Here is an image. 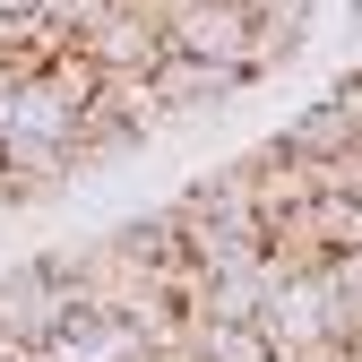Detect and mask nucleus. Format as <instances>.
<instances>
[{"mask_svg":"<svg viewBox=\"0 0 362 362\" xmlns=\"http://www.w3.org/2000/svg\"><path fill=\"white\" fill-rule=\"evenodd\" d=\"M78 328V293H69V276L52 267V250L43 259H18L9 276H0V337L9 345H61Z\"/></svg>","mask_w":362,"mask_h":362,"instance_id":"nucleus-1","label":"nucleus"},{"mask_svg":"<svg viewBox=\"0 0 362 362\" xmlns=\"http://www.w3.org/2000/svg\"><path fill=\"white\" fill-rule=\"evenodd\" d=\"M147 86H156V112H164V121H216L250 78L224 69V61H199V52H164V61L147 69Z\"/></svg>","mask_w":362,"mask_h":362,"instance_id":"nucleus-2","label":"nucleus"},{"mask_svg":"<svg viewBox=\"0 0 362 362\" xmlns=\"http://www.w3.org/2000/svg\"><path fill=\"white\" fill-rule=\"evenodd\" d=\"M164 35H173V52H199V61H224V69L250 78V35H259V18L242 9V0H181Z\"/></svg>","mask_w":362,"mask_h":362,"instance_id":"nucleus-3","label":"nucleus"},{"mask_svg":"<svg viewBox=\"0 0 362 362\" xmlns=\"http://www.w3.org/2000/svg\"><path fill=\"white\" fill-rule=\"evenodd\" d=\"M276 139H285V156H293V164H310V173L328 181V164H345V156L362 147V112H354L345 95H328V104H310L293 129H276Z\"/></svg>","mask_w":362,"mask_h":362,"instance_id":"nucleus-4","label":"nucleus"},{"mask_svg":"<svg viewBox=\"0 0 362 362\" xmlns=\"http://www.w3.org/2000/svg\"><path fill=\"white\" fill-rule=\"evenodd\" d=\"M78 52L95 61V69H156V61L173 52V35H164V18H147V9H112Z\"/></svg>","mask_w":362,"mask_h":362,"instance_id":"nucleus-5","label":"nucleus"},{"mask_svg":"<svg viewBox=\"0 0 362 362\" xmlns=\"http://www.w3.org/2000/svg\"><path fill=\"white\" fill-rule=\"evenodd\" d=\"M139 147H147V121H129V112H112L104 95L86 104V121H78V139H69L78 173H95V164H121V156H139Z\"/></svg>","mask_w":362,"mask_h":362,"instance_id":"nucleus-6","label":"nucleus"},{"mask_svg":"<svg viewBox=\"0 0 362 362\" xmlns=\"http://www.w3.org/2000/svg\"><path fill=\"white\" fill-rule=\"evenodd\" d=\"M328 285H337V345L354 354V345H362V250H345V259L328 267Z\"/></svg>","mask_w":362,"mask_h":362,"instance_id":"nucleus-7","label":"nucleus"},{"mask_svg":"<svg viewBox=\"0 0 362 362\" xmlns=\"http://www.w3.org/2000/svg\"><path fill=\"white\" fill-rule=\"evenodd\" d=\"M104 18H112V0H43V26H52L61 43H86Z\"/></svg>","mask_w":362,"mask_h":362,"instance_id":"nucleus-8","label":"nucleus"},{"mask_svg":"<svg viewBox=\"0 0 362 362\" xmlns=\"http://www.w3.org/2000/svg\"><path fill=\"white\" fill-rule=\"evenodd\" d=\"M242 9H250L259 26H293V35H310V0H242Z\"/></svg>","mask_w":362,"mask_h":362,"instance_id":"nucleus-9","label":"nucleus"},{"mask_svg":"<svg viewBox=\"0 0 362 362\" xmlns=\"http://www.w3.org/2000/svg\"><path fill=\"white\" fill-rule=\"evenodd\" d=\"M337 95H345V104L362 112V69H345V78H337Z\"/></svg>","mask_w":362,"mask_h":362,"instance_id":"nucleus-10","label":"nucleus"},{"mask_svg":"<svg viewBox=\"0 0 362 362\" xmlns=\"http://www.w3.org/2000/svg\"><path fill=\"white\" fill-rule=\"evenodd\" d=\"M354 18H362V0H354Z\"/></svg>","mask_w":362,"mask_h":362,"instance_id":"nucleus-11","label":"nucleus"}]
</instances>
